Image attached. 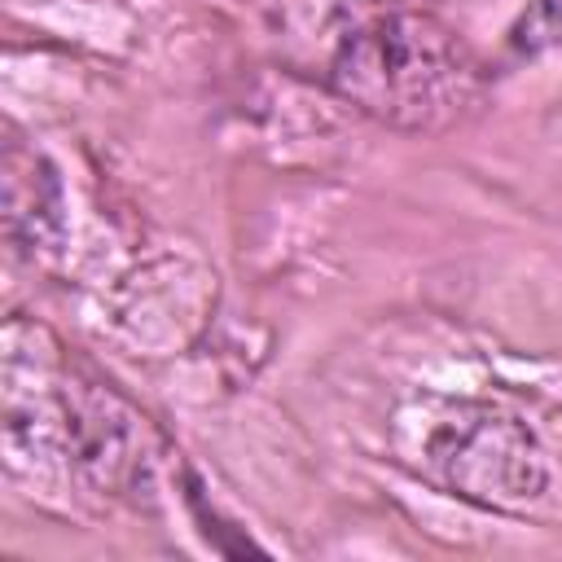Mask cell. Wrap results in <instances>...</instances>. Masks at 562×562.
<instances>
[{"label":"cell","instance_id":"6da1fadb","mask_svg":"<svg viewBox=\"0 0 562 562\" xmlns=\"http://www.w3.org/2000/svg\"><path fill=\"white\" fill-rule=\"evenodd\" d=\"M263 9L307 75L395 127H439L479 92L474 57L426 13L386 0H268Z\"/></svg>","mask_w":562,"mask_h":562},{"label":"cell","instance_id":"7a4b0ae2","mask_svg":"<svg viewBox=\"0 0 562 562\" xmlns=\"http://www.w3.org/2000/svg\"><path fill=\"white\" fill-rule=\"evenodd\" d=\"M430 457L443 470L448 487L483 505H522L544 487V465L531 435L514 417H496L492 408H479L474 422L443 426Z\"/></svg>","mask_w":562,"mask_h":562}]
</instances>
